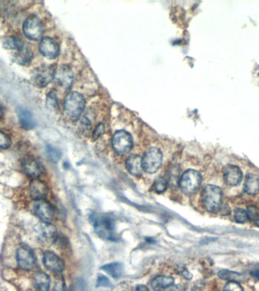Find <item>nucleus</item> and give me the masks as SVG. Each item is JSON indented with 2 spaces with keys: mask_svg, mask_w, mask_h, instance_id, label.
Here are the masks:
<instances>
[{
  "mask_svg": "<svg viewBox=\"0 0 259 291\" xmlns=\"http://www.w3.org/2000/svg\"><path fill=\"white\" fill-rule=\"evenodd\" d=\"M86 101L82 94L70 92L66 96L64 107L66 114L73 119H78L84 111Z\"/></svg>",
  "mask_w": 259,
  "mask_h": 291,
  "instance_id": "obj_3",
  "label": "nucleus"
},
{
  "mask_svg": "<svg viewBox=\"0 0 259 291\" xmlns=\"http://www.w3.org/2000/svg\"><path fill=\"white\" fill-rule=\"evenodd\" d=\"M56 69L52 66H41L32 75V82L38 87H45L55 78Z\"/></svg>",
  "mask_w": 259,
  "mask_h": 291,
  "instance_id": "obj_8",
  "label": "nucleus"
},
{
  "mask_svg": "<svg viewBox=\"0 0 259 291\" xmlns=\"http://www.w3.org/2000/svg\"><path fill=\"white\" fill-rule=\"evenodd\" d=\"M23 171L28 176L36 178L39 177L44 171L40 162L34 159H27L23 163Z\"/></svg>",
  "mask_w": 259,
  "mask_h": 291,
  "instance_id": "obj_17",
  "label": "nucleus"
},
{
  "mask_svg": "<svg viewBox=\"0 0 259 291\" xmlns=\"http://www.w3.org/2000/svg\"><path fill=\"white\" fill-rule=\"evenodd\" d=\"M66 283L62 277H58L56 280L55 285H54L52 291H66Z\"/></svg>",
  "mask_w": 259,
  "mask_h": 291,
  "instance_id": "obj_36",
  "label": "nucleus"
},
{
  "mask_svg": "<svg viewBox=\"0 0 259 291\" xmlns=\"http://www.w3.org/2000/svg\"><path fill=\"white\" fill-rule=\"evenodd\" d=\"M244 190L250 195L259 193V175L254 174H247L244 183Z\"/></svg>",
  "mask_w": 259,
  "mask_h": 291,
  "instance_id": "obj_21",
  "label": "nucleus"
},
{
  "mask_svg": "<svg viewBox=\"0 0 259 291\" xmlns=\"http://www.w3.org/2000/svg\"><path fill=\"white\" fill-rule=\"evenodd\" d=\"M126 168L128 172L134 176H141L142 174V158L138 155H132L126 161Z\"/></svg>",
  "mask_w": 259,
  "mask_h": 291,
  "instance_id": "obj_18",
  "label": "nucleus"
},
{
  "mask_svg": "<svg viewBox=\"0 0 259 291\" xmlns=\"http://www.w3.org/2000/svg\"><path fill=\"white\" fill-rule=\"evenodd\" d=\"M113 149L116 153L124 155L130 151L133 147V138L126 131H118L116 132L112 139Z\"/></svg>",
  "mask_w": 259,
  "mask_h": 291,
  "instance_id": "obj_6",
  "label": "nucleus"
},
{
  "mask_svg": "<svg viewBox=\"0 0 259 291\" xmlns=\"http://www.w3.org/2000/svg\"><path fill=\"white\" fill-rule=\"evenodd\" d=\"M33 60V53L29 47L24 46L22 50L18 51L14 56V60L20 66H27L30 64Z\"/></svg>",
  "mask_w": 259,
  "mask_h": 291,
  "instance_id": "obj_23",
  "label": "nucleus"
},
{
  "mask_svg": "<svg viewBox=\"0 0 259 291\" xmlns=\"http://www.w3.org/2000/svg\"><path fill=\"white\" fill-rule=\"evenodd\" d=\"M202 183V176L198 171L189 169L185 171L179 181L181 190L186 195L194 194L200 188Z\"/></svg>",
  "mask_w": 259,
  "mask_h": 291,
  "instance_id": "obj_4",
  "label": "nucleus"
},
{
  "mask_svg": "<svg viewBox=\"0 0 259 291\" xmlns=\"http://www.w3.org/2000/svg\"><path fill=\"white\" fill-rule=\"evenodd\" d=\"M17 263L22 269L32 270L36 264L34 252L29 246L22 245L17 249Z\"/></svg>",
  "mask_w": 259,
  "mask_h": 291,
  "instance_id": "obj_9",
  "label": "nucleus"
},
{
  "mask_svg": "<svg viewBox=\"0 0 259 291\" xmlns=\"http://www.w3.org/2000/svg\"><path fill=\"white\" fill-rule=\"evenodd\" d=\"M34 284L36 291H50V277L46 273L39 271L34 276Z\"/></svg>",
  "mask_w": 259,
  "mask_h": 291,
  "instance_id": "obj_22",
  "label": "nucleus"
},
{
  "mask_svg": "<svg viewBox=\"0 0 259 291\" xmlns=\"http://www.w3.org/2000/svg\"><path fill=\"white\" fill-rule=\"evenodd\" d=\"M252 274L253 277H254L256 280H259V271H253Z\"/></svg>",
  "mask_w": 259,
  "mask_h": 291,
  "instance_id": "obj_40",
  "label": "nucleus"
},
{
  "mask_svg": "<svg viewBox=\"0 0 259 291\" xmlns=\"http://www.w3.org/2000/svg\"><path fill=\"white\" fill-rule=\"evenodd\" d=\"M248 218L253 221L254 224L259 227V211L254 206H250L247 210Z\"/></svg>",
  "mask_w": 259,
  "mask_h": 291,
  "instance_id": "obj_29",
  "label": "nucleus"
},
{
  "mask_svg": "<svg viewBox=\"0 0 259 291\" xmlns=\"http://www.w3.org/2000/svg\"><path fill=\"white\" fill-rule=\"evenodd\" d=\"M12 140L10 136L0 131V148L7 149L11 147Z\"/></svg>",
  "mask_w": 259,
  "mask_h": 291,
  "instance_id": "obj_31",
  "label": "nucleus"
},
{
  "mask_svg": "<svg viewBox=\"0 0 259 291\" xmlns=\"http://www.w3.org/2000/svg\"><path fill=\"white\" fill-rule=\"evenodd\" d=\"M224 291H244V289L238 282L230 281L225 285Z\"/></svg>",
  "mask_w": 259,
  "mask_h": 291,
  "instance_id": "obj_33",
  "label": "nucleus"
},
{
  "mask_svg": "<svg viewBox=\"0 0 259 291\" xmlns=\"http://www.w3.org/2000/svg\"><path fill=\"white\" fill-rule=\"evenodd\" d=\"M174 283V279L170 276L161 275L154 277L151 282V286L154 291H164Z\"/></svg>",
  "mask_w": 259,
  "mask_h": 291,
  "instance_id": "obj_20",
  "label": "nucleus"
},
{
  "mask_svg": "<svg viewBox=\"0 0 259 291\" xmlns=\"http://www.w3.org/2000/svg\"><path fill=\"white\" fill-rule=\"evenodd\" d=\"M234 218L235 221L238 223L244 224V223L246 222L247 220L248 219L247 211L242 209H236L235 211Z\"/></svg>",
  "mask_w": 259,
  "mask_h": 291,
  "instance_id": "obj_28",
  "label": "nucleus"
},
{
  "mask_svg": "<svg viewBox=\"0 0 259 291\" xmlns=\"http://www.w3.org/2000/svg\"><path fill=\"white\" fill-rule=\"evenodd\" d=\"M224 179L228 185H239L242 181V172L236 165H226L224 169Z\"/></svg>",
  "mask_w": 259,
  "mask_h": 291,
  "instance_id": "obj_13",
  "label": "nucleus"
},
{
  "mask_svg": "<svg viewBox=\"0 0 259 291\" xmlns=\"http://www.w3.org/2000/svg\"><path fill=\"white\" fill-rule=\"evenodd\" d=\"M34 212L40 219L47 223H50L54 219L55 214L52 206L44 199L36 200L34 204Z\"/></svg>",
  "mask_w": 259,
  "mask_h": 291,
  "instance_id": "obj_10",
  "label": "nucleus"
},
{
  "mask_svg": "<svg viewBox=\"0 0 259 291\" xmlns=\"http://www.w3.org/2000/svg\"><path fill=\"white\" fill-rule=\"evenodd\" d=\"M46 154L47 159L52 162H58L61 159V153L58 149L52 147L51 145H47L46 147Z\"/></svg>",
  "mask_w": 259,
  "mask_h": 291,
  "instance_id": "obj_26",
  "label": "nucleus"
},
{
  "mask_svg": "<svg viewBox=\"0 0 259 291\" xmlns=\"http://www.w3.org/2000/svg\"><path fill=\"white\" fill-rule=\"evenodd\" d=\"M167 181L164 178H158L154 184V191L158 193H164L167 189Z\"/></svg>",
  "mask_w": 259,
  "mask_h": 291,
  "instance_id": "obj_30",
  "label": "nucleus"
},
{
  "mask_svg": "<svg viewBox=\"0 0 259 291\" xmlns=\"http://www.w3.org/2000/svg\"><path fill=\"white\" fill-rule=\"evenodd\" d=\"M47 106L51 109H56L58 108V101L55 94L50 93L47 95Z\"/></svg>",
  "mask_w": 259,
  "mask_h": 291,
  "instance_id": "obj_34",
  "label": "nucleus"
},
{
  "mask_svg": "<svg viewBox=\"0 0 259 291\" xmlns=\"http://www.w3.org/2000/svg\"><path fill=\"white\" fill-rule=\"evenodd\" d=\"M17 114L19 124L22 128L25 130H32L34 128L36 123L30 111L23 107H18L17 109Z\"/></svg>",
  "mask_w": 259,
  "mask_h": 291,
  "instance_id": "obj_16",
  "label": "nucleus"
},
{
  "mask_svg": "<svg viewBox=\"0 0 259 291\" xmlns=\"http://www.w3.org/2000/svg\"><path fill=\"white\" fill-rule=\"evenodd\" d=\"M30 195L35 200L44 199L48 193V188L45 183L39 180H34L29 187Z\"/></svg>",
  "mask_w": 259,
  "mask_h": 291,
  "instance_id": "obj_19",
  "label": "nucleus"
},
{
  "mask_svg": "<svg viewBox=\"0 0 259 291\" xmlns=\"http://www.w3.org/2000/svg\"><path fill=\"white\" fill-rule=\"evenodd\" d=\"M135 291H150L148 290V287L146 286L145 285H138L136 286V289H135Z\"/></svg>",
  "mask_w": 259,
  "mask_h": 291,
  "instance_id": "obj_39",
  "label": "nucleus"
},
{
  "mask_svg": "<svg viewBox=\"0 0 259 291\" xmlns=\"http://www.w3.org/2000/svg\"><path fill=\"white\" fill-rule=\"evenodd\" d=\"M90 221L98 237L105 240H116V221L112 218L102 214L92 213L90 215Z\"/></svg>",
  "mask_w": 259,
  "mask_h": 291,
  "instance_id": "obj_1",
  "label": "nucleus"
},
{
  "mask_svg": "<svg viewBox=\"0 0 259 291\" xmlns=\"http://www.w3.org/2000/svg\"><path fill=\"white\" fill-rule=\"evenodd\" d=\"M112 286L111 281L108 277L103 274H98L96 280V286H102V287H111Z\"/></svg>",
  "mask_w": 259,
  "mask_h": 291,
  "instance_id": "obj_32",
  "label": "nucleus"
},
{
  "mask_svg": "<svg viewBox=\"0 0 259 291\" xmlns=\"http://www.w3.org/2000/svg\"><path fill=\"white\" fill-rule=\"evenodd\" d=\"M162 153L157 147L148 149L142 158V169L148 174H154L161 168Z\"/></svg>",
  "mask_w": 259,
  "mask_h": 291,
  "instance_id": "obj_5",
  "label": "nucleus"
},
{
  "mask_svg": "<svg viewBox=\"0 0 259 291\" xmlns=\"http://www.w3.org/2000/svg\"><path fill=\"white\" fill-rule=\"evenodd\" d=\"M55 78L58 84L64 88H70L74 81V73L69 66H60L56 69Z\"/></svg>",
  "mask_w": 259,
  "mask_h": 291,
  "instance_id": "obj_15",
  "label": "nucleus"
},
{
  "mask_svg": "<svg viewBox=\"0 0 259 291\" xmlns=\"http://www.w3.org/2000/svg\"><path fill=\"white\" fill-rule=\"evenodd\" d=\"M168 291H186V287L183 285H174L170 286Z\"/></svg>",
  "mask_w": 259,
  "mask_h": 291,
  "instance_id": "obj_38",
  "label": "nucleus"
},
{
  "mask_svg": "<svg viewBox=\"0 0 259 291\" xmlns=\"http://www.w3.org/2000/svg\"><path fill=\"white\" fill-rule=\"evenodd\" d=\"M104 131H105V126H104L103 124H100L96 128L95 131H94V134H92V139H94V140H97L104 133Z\"/></svg>",
  "mask_w": 259,
  "mask_h": 291,
  "instance_id": "obj_37",
  "label": "nucleus"
},
{
  "mask_svg": "<svg viewBox=\"0 0 259 291\" xmlns=\"http://www.w3.org/2000/svg\"><path fill=\"white\" fill-rule=\"evenodd\" d=\"M102 270L106 271L107 274H110L114 278H118L122 275L123 273V265L120 262H112V263L107 264V265L102 266Z\"/></svg>",
  "mask_w": 259,
  "mask_h": 291,
  "instance_id": "obj_24",
  "label": "nucleus"
},
{
  "mask_svg": "<svg viewBox=\"0 0 259 291\" xmlns=\"http://www.w3.org/2000/svg\"><path fill=\"white\" fill-rule=\"evenodd\" d=\"M2 115H4V109H2V106L0 105V117H2Z\"/></svg>",
  "mask_w": 259,
  "mask_h": 291,
  "instance_id": "obj_41",
  "label": "nucleus"
},
{
  "mask_svg": "<svg viewBox=\"0 0 259 291\" xmlns=\"http://www.w3.org/2000/svg\"><path fill=\"white\" fill-rule=\"evenodd\" d=\"M218 276L223 280H229L230 281H236L242 280V275L240 273L234 271H228V270H222L219 271Z\"/></svg>",
  "mask_w": 259,
  "mask_h": 291,
  "instance_id": "obj_27",
  "label": "nucleus"
},
{
  "mask_svg": "<svg viewBox=\"0 0 259 291\" xmlns=\"http://www.w3.org/2000/svg\"><path fill=\"white\" fill-rule=\"evenodd\" d=\"M4 47L7 50H22L23 47H24L22 40L17 37L12 36L6 38L4 41Z\"/></svg>",
  "mask_w": 259,
  "mask_h": 291,
  "instance_id": "obj_25",
  "label": "nucleus"
},
{
  "mask_svg": "<svg viewBox=\"0 0 259 291\" xmlns=\"http://www.w3.org/2000/svg\"><path fill=\"white\" fill-rule=\"evenodd\" d=\"M223 193L220 187L214 185H207L202 193V200L206 210L216 212L222 208Z\"/></svg>",
  "mask_w": 259,
  "mask_h": 291,
  "instance_id": "obj_2",
  "label": "nucleus"
},
{
  "mask_svg": "<svg viewBox=\"0 0 259 291\" xmlns=\"http://www.w3.org/2000/svg\"><path fill=\"white\" fill-rule=\"evenodd\" d=\"M86 283L82 278H76L73 283V291H86Z\"/></svg>",
  "mask_w": 259,
  "mask_h": 291,
  "instance_id": "obj_35",
  "label": "nucleus"
},
{
  "mask_svg": "<svg viewBox=\"0 0 259 291\" xmlns=\"http://www.w3.org/2000/svg\"><path fill=\"white\" fill-rule=\"evenodd\" d=\"M38 237L42 243L51 244L56 240L58 233L52 224L44 222L38 229Z\"/></svg>",
  "mask_w": 259,
  "mask_h": 291,
  "instance_id": "obj_12",
  "label": "nucleus"
},
{
  "mask_svg": "<svg viewBox=\"0 0 259 291\" xmlns=\"http://www.w3.org/2000/svg\"><path fill=\"white\" fill-rule=\"evenodd\" d=\"M44 263L47 269L54 273H61L64 268V261L52 252L44 254Z\"/></svg>",
  "mask_w": 259,
  "mask_h": 291,
  "instance_id": "obj_14",
  "label": "nucleus"
},
{
  "mask_svg": "<svg viewBox=\"0 0 259 291\" xmlns=\"http://www.w3.org/2000/svg\"><path fill=\"white\" fill-rule=\"evenodd\" d=\"M40 50L42 56L50 60H54L60 54V46L52 38H44L40 44Z\"/></svg>",
  "mask_w": 259,
  "mask_h": 291,
  "instance_id": "obj_11",
  "label": "nucleus"
},
{
  "mask_svg": "<svg viewBox=\"0 0 259 291\" xmlns=\"http://www.w3.org/2000/svg\"><path fill=\"white\" fill-rule=\"evenodd\" d=\"M23 32L29 39L33 41L40 39L44 33V26L40 19L35 16L28 18L24 23Z\"/></svg>",
  "mask_w": 259,
  "mask_h": 291,
  "instance_id": "obj_7",
  "label": "nucleus"
}]
</instances>
